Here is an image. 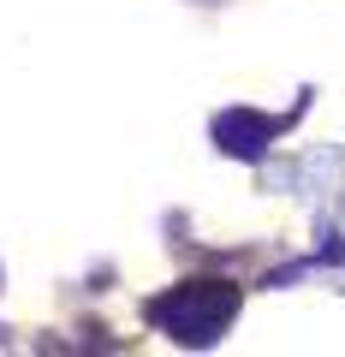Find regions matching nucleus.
Segmentation results:
<instances>
[{
  "instance_id": "1",
  "label": "nucleus",
  "mask_w": 345,
  "mask_h": 357,
  "mask_svg": "<svg viewBox=\"0 0 345 357\" xmlns=\"http://www.w3.org/2000/svg\"><path fill=\"white\" fill-rule=\"evenodd\" d=\"M238 316V286L232 280H185L173 292H161L149 304V321L161 333H173L179 345H208L232 328Z\"/></svg>"
},
{
  "instance_id": "2",
  "label": "nucleus",
  "mask_w": 345,
  "mask_h": 357,
  "mask_svg": "<svg viewBox=\"0 0 345 357\" xmlns=\"http://www.w3.org/2000/svg\"><path fill=\"white\" fill-rule=\"evenodd\" d=\"M274 131H280L274 119L244 114V107H232V114H220V119H215V143H220L227 155H244V161L268 149V137H274Z\"/></svg>"
}]
</instances>
